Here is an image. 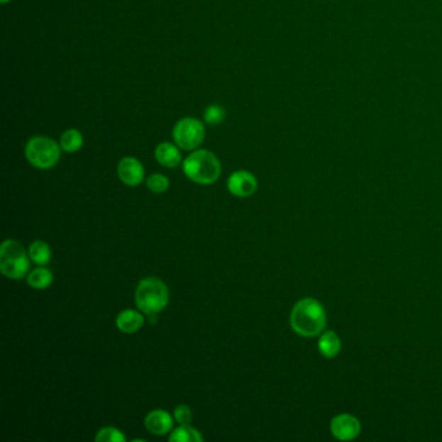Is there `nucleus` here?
<instances>
[{
	"label": "nucleus",
	"mask_w": 442,
	"mask_h": 442,
	"mask_svg": "<svg viewBox=\"0 0 442 442\" xmlns=\"http://www.w3.org/2000/svg\"><path fill=\"white\" fill-rule=\"evenodd\" d=\"M169 178H166L162 174H153L147 179V187L153 194H162L169 188Z\"/></svg>",
	"instance_id": "obj_20"
},
{
	"label": "nucleus",
	"mask_w": 442,
	"mask_h": 442,
	"mask_svg": "<svg viewBox=\"0 0 442 442\" xmlns=\"http://www.w3.org/2000/svg\"><path fill=\"white\" fill-rule=\"evenodd\" d=\"M221 170L219 160L209 150H195L183 161V172L186 177L199 184L214 183L219 178Z\"/></svg>",
	"instance_id": "obj_2"
},
{
	"label": "nucleus",
	"mask_w": 442,
	"mask_h": 442,
	"mask_svg": "<svg viewBox=\"0 0 442 442\" xmlns=\"http://www.w3.org/2000/svg\"><path fill=\"white\" fill-rule=\"evenodd\" d=\"M225 109L221 105H210L204 112V120L209 125H219L222 121L225 120Z\"/></svg>",
	"instance_id": "obj_19"
},
{
	"label": "nucleus",
	"mask_w": 442,
	"mask_h": 442,
	"mask_svg": "<svg viewBox=\"0 0 442 442\" xmlns=\"http://www.w3.org/2000/svg\"><path fill=\"white\" fill-rule=\"evenodd\" d=\"M117 172L122 183L130 187L139 186L144 179V167L142 162L136 158H122L117 167Z\"/></svg>",
	"instance_id": "obj_9"
},
{
	"label": "nucleus",
	"mask_w": 442,
	"mask_h": 442,
	"mask_svg": "<svg viewBox=\"0 0 442 442\" xmlns=\"http://www.w3.org/2000/svg\"><path fill=\"white\" fill-rule=\"evenodd\" d=\"M172 138L182 150H197L205 139L203 122L192 117L182 118L172 128Z\"/></svg>",
	"instance_id": "obj_6"
},
{
	"label": "nucleus",
	"mask_w": 442,
	"mask_h": 442,
	"mask_svg": "<svg viewBox=\"0 0 442 442\" xmlns=\"http://www.w3.org/2000/svg\"><path fill=\"white\" fill-rule=\"evenodd\" d=\"M360 421L352 414H338L331 420V433L340 441H352L360 433Z\"/></svg>",
	"instance_id": "obj_7"
},
{
	"label": "nucleus",
	"mask_w": 442,
	"mask_h": 442,
	"mask_svg": "<svg viewBox=\"0 0 442 442\" xmlns=\"http://www.w3.org/2000/svg\"><path fill=\"white\" fill-rule=\"evenodd\" d=\"M289 322L292 330L300 336L315 338L321 335L327 326V313L319 301L306 297L296 302Z\"/></svg>",
	"instance_id": "obj_1"
},
{
	"label": "nucleus",
	"mask_w": 442,
	"mask_h": 442,
	"mask_svg": "<svg viewBox=\"0 0 442 442\" xmlns=\"http://www.w3.org/2000/svg\"><path fill=\"white\" fill-rule=\"evenodd\" d=\"M26 280H28V284L35 289H45L53 284V275L48 269L40 266L31 271L26 277Z\"/></svg>",
	"instance_id": "obj_14"
},
{
	"label": "nucleus",
	"mask_w": 442,
	"mask_h": 442,
	"mask_svg": "<svg viewBox=\"0 0 442 442\" xmlns=\"http://www.w3.org/2000/svg\"><path fill=\"white\" fill-rule=\"evenodd\" d=\"M9 1H11V0H1V3H3V4H7Z\"/></svg>",
	"instance_id": "obj_22"
},
{
	"label": "nucleus",
	"mask_w": 442,
	"mask_h": 442,
	"mask_svg": "<svg viewBox=\"0 0 442 442\" xmlns=\"http://www.w3.org/2000/svg\"><path fill=\"white\" fill-rule=\"evenodd\" d=\"M174 419L177 420V423H179L180 426H188L189 421L192 420L191 409L186 405L178 406L174 410Z\"/></svg>",
	"instance_id": "obj_21"
},
{
	"label": "nucleus",
	"mask_w": 442,
	"mask_h": 442,
	"mask_svg": "<svg viewBox=\"0 0 442 442\" xmlns=\"http://www.w3.org/2000/svg\"><path fill=\"white\" fill-rule=\"evenodd\" d=\"M95 440L98 442H123L126 441V437L117 428L105 427L99 431Z\"/></svg>",
	"instance_id": "obj_18"
},
{
	"label": "nucleus",
	"mask_w": 442,
	"mask_h": 442,
	"mask_svg": "<svg viewBox=\"0 0 442 442\" xmlns=\"http://www.w3.org/2000/svg\"><path fill=\"white\" fill-rule=\"evenodd\" d=\"M169 441L172 442H203L204 437L195 428L188 426H180L174 429L172 435L169 437Z\"/></svg>",
	"instance_id": "obj_17"
},
{
	"label": "nucleus",
	"mask_w": 442,
	"mask_h": 442,
	"mask_svg": "<svg viewBox=\"0 0 442 442\" xmlns=\"http://www.w3.org/2000/svg\"><path fill=\"white\" fill-rule=\"evenodd\" d=\"M136 302L143 313L158 314L169 304V289L158 277H145L136 287Z\"/></svg>",
	"instance_id": "obj_3"
},
{
	"label": "nucleus",
	"mask_w": 442,
	"mask_h": 442,
	"mask_svg": "<svg viewBox=\"0 0 442 442\" xmlns=\"http://www.w3.org/2000/svg\"><path fill=\"white\" fill-rule=\"evenodd\" d=\"M117 327L123 333H136L142 328L144 318L136 310H125L117 316Z\"/></svg>",
	"instance_id": "obj_13"
},
{
	"label": "nucleus",
	"mask_w": 442,
	"mask_h": 442,
	"mask_svg": "<svg viewBox=\"0 0 442 442\" xmlns=\"http://www.w3.org/2000/svg\"><path fill=\"white\" fill-rule=\"evenodd\" d=\"M341 346H343L341 340L338 338V333L333 331L323 332L318 341V350L327 360H332L338 355V353L341 352Z\"/></svg>",
	"instance_id": "obj_12"
},
{
	"label": "nucleus",
	"mask_w": 442,
	"mask_h": 442,
	"mask_svg": "<svg viewBox=\"0 0 442 442\" xmlns=\"http://www.w3.org/2000/svg\"><path fill=\"white\" fill-rule=\"evenodd\" d=\"M155 156L158 162L165 167L172 169L182 162V155L177 145L172 143H161L155 150Z\"/></svg>",
	"instance_id": "obj_11"
},
{
	"label": "nucleus",
	"mask_w": 442,
	"mask_h": 442,
	"mask_svg": "<svg viewBox=\"0 0 442 442\" xmlns=\"http://www.w3.org/2000/svg\"><path fill=\"white\" fill-rule=\"evenodd\" d=\"M31 257L16 240H7L0 248V270L8 279L18 280L28 277Z\"/></svg>",
	"instance_id": "obj_4"
},
{
	"label": "nucleus",
	"mask_w": 442,
	"mask_h": 442,
	"mask_svg": "<svg viewBox=\"0 0 442 442\" xmlns=\"http://www.w3.org/2000/svg\"><path fill=\"white\" fill-rule=\"evenodd\" d=\"M257 179L252 172L239 170L231 174L227 182L228 191L236 197H249L257 191Z\"/></svg>",
	"instance_id": "obj_8"
},
{
	"label": "nucleus",
	"mask_w": 442,
	"mask_h": 442,
	"mask_svg": "<svg viewBox=\"0 0 442 442\" xmlns=\"http://www.w3.org/2000/svg\"><path fill=\"white\" fill-rule=\"evenodd\" d=\"M28 255L31 257V261L39 265V266H45L51 261V248L48 247V244L45 241H34L29 247Z\"/></svg>",
	"instance_id": "obj_15"
},
{
	"label": "nucleus",
	"mask_w": 442,
	"mask_h": 442,
	"mask_svg": "<svg viewBox=\"0 0 442 442\" xmlns=\"http://www.w3.org/2000/svg\"><path fill=\"white\" fill-rule=\"evenodd\" d=\"M83 145V136L78 130L69 128L65 133H62L60 138L61 150L73 153L81 150Z\"/></svg>",
	"instance_id": "obj_16"
},
{
	"label": "nucleus",
	"mask_w": 442,
	"mask_h": 442,
	"mask_svg": "<svg viewBox=\"0 0 442 442\" xmlns=\"http://www.w3.org/2000/svg\"><path fill=\"white\" fill-rule=\"evenodd\" d=\"M144 424L152 435L164 436L172 429V418L165 410H153L145 416Z\"/></svg>",
	"instance_id": "obj_10"
},
{
	"label": "nucleus",
	"mask_w": 442,
	"mask_h": 442,
	"mask_svg": "<svg viewBox=\"0 0 442 442\" xmlns=\"http://www.w3.org/2000/svg\"><path fill=\"white\" fill-rule=\"evenodd\" d=\"M25 155L37 169H51L60 160L61 147L47 136H34L25 147Z\"/></svg>",
	"instance_id": "obj_5"
}]
</instances>
